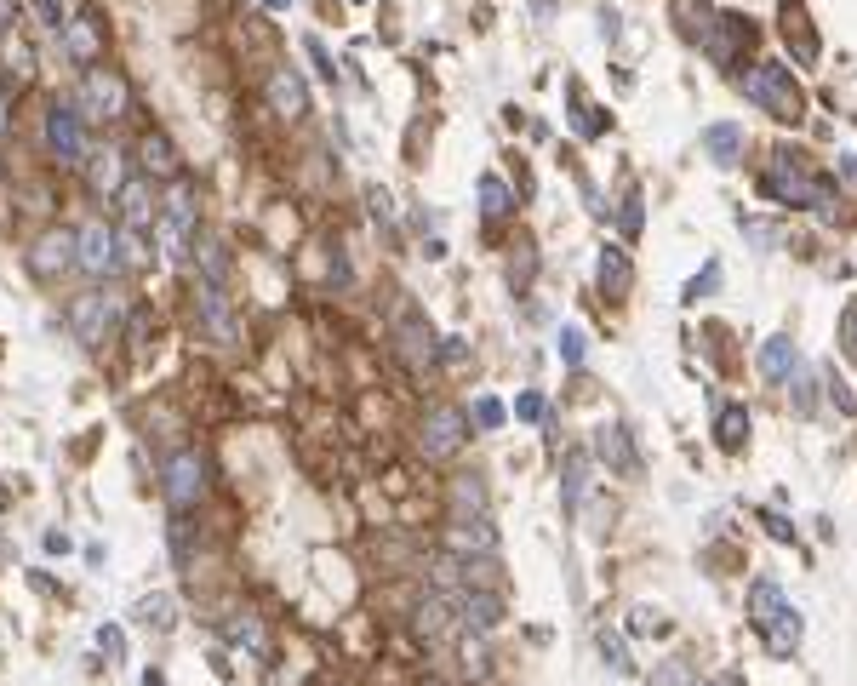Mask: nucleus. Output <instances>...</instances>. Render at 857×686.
<instances>
[{
	"mask_svg": "<svg viewBox=\"0 0 857 686\" xmlns=\"http://www.w3.org/2000/svg\"><path fill=\"white\" fill-rule=\"evenodd\" d=\"M743 98L755 103V109H766L772 121H800V115H806V98H800L795 75H789L783 63H755V69L743 75Z\"/></svg>",
	"mask_w": 857,
	"mask_h": 686,
	"instance_id": "1",
	"label": "nucleus"
},
{
	"mask_svg": "<svg viewBox=\"0 0 857 686\" xmlns=\"http://www.w3.org/2000/svg\"><path fill=\"white\" fill-rule=\"evenodd\" d=\"M75 115L92 126H109L126 115V81L115 69H86L80 75V92H75Z\"/></svg>",
	"mask_w": 857,
	"mask_h": 686,
	"instance_id": "2",
	"label": "nucleus"
},
{
	"mask_svg": "<svg viewBox=\"0 0 857 686\" xmlns=\"http://www.w3.org/2000/svg\"><path fill=\"white\" fill-rule=\"evenodd\" d=\"M760 183H766L772 201H789V206H818V212H829V201H835V189H829L823 178H806L789 155H778V161L766 166V178Z\"/></svg>",
	"mask_w": 857,
	"mask_h": 686,
	"instance_id": "3",
	"label": "nucleus"
},
{
	"mask_svg": "<svg viewBox=\"0 0 857 686\" xmlns=\"http://www.w3.org/2000/svg\"><path fill=\"white\" fill-rule=\"evenodd\" d=\"M155 235H160V252L178 263L189 235H195V195H189V183H178V189L166 195V212L155 218Z\"/></svg>",
	"mask_w": 857,
	"mask_h": 686,
	"instance_id": "4",
	"label": "nucleus"
},
{
	"mask_svg": "<svg viewBox=\"0 0 857 686\" xmlns=\"http://www.w3.org/2000/svg\"><path fill=\"white\" fill-rule=\"evenodd\" d=\"M46 149L63 166H86V121L75 115V103H58L46 115Z\"/></svg>",
	"mask_w": 857,
	"mask_h": 686,
	"instance_id": "5",
	"label": "nucleus"
},
{
	"mask_svg": "<svg viewBox=\"0 0 857 686\" xmlns=\"http://www.w3.org/2000/svg\"><path fill=\"white\" fill-rule=\"evenodd\" d=\"M200 492H206V464H200L195 446H183V452H172V464H166V504L178 509H195Z\"/></svg>",
	"mask_w": 857,
	"mask_h": 686,
	"instance_id": "6",
	"label": "nucleus"
},
{
	"mask_svg": "<svg viewBox=\"0 0 857 686\" xmlns=\"http://www.w3.org/2000/svg\"><path fill=\"white\" fill-rule=\"evenodd\" d=\"M75 263L92 275V281L115 275L120 269V235H109V223H86V229L75 235Z\"/></svg>",
	"mask_w": 857,
	"mask_h": 686,
	"instance_id": "7",
	"label": "nucleus"
},
{
	"mask_svg": "<svg viewBox=\"0 0 857 686\" xmlns=\"http://www.w3.org/2000/svg\"><path fill=\"white\" fill-rule=\"evenodd\" d=\"M463 429H469V424H463V412H458V406H435V412L423 418V435H418V446L429 452V458H452V452H458V446L469 441Z\"/></svg>",
	"mask_w": 857,
	"mask_h": 686,
	"instance_id": "8",
	"label": "nucleus"
},
{
	"mask_svg": "<svg viewBox=\"0 0 857 686\" xmlns=\"http://www.w3.org/2000/svg\"><path fill=\"white\" fill-rule=\"evenodd\" d=\"M75 338L86 343V349H103L109 343V332H115V303L103 298V292H86V298H75Z\"/></svg>",
	"mask_w": 857,
	"mask_h": 686,
	"instance_id": "9",
	"label": "nucleus"
},
{
	"mask_svg": "<svg viewBox=\"0 0 857 686\" xmlns=\"http://www.w3.org/2000/svg\"><path fill=\"white\" fill-rule=\"evenodd\" d=\"M446 549L452 555H463V561H475V555H498V532H492V521L486 515H458V521L446 526Z\"/></svg>",
	"mask_w": 857,
	"mask_h": 686,
	"instance_id": "10",
	"label": "nucleus"
},
{
	"mask_svg": "<svg viewBox=\"0 0 857 686\" xmlns=\"http://www.w3.org/2000/svg\"><path fill=\"white\" fill-rule=\"evenodd\" d=\"M595 458L612 469V475H623V481H635L640 475V452H635V441H629V429L623 424H606L595 435Z\"/></svg>",
	"mask_w": 857,
	"mask_h": 686,
	"instance_id": "11",
	"label": "nucleus"
},
{
	"mask_svg": "<svg viewBox=\"0 0 857 686\" xmlns=\"http://www.w3.org/2000/svg\"><path fill=\"white\" fill-rule=\"evenodd\" d=\"M452 606H458V624L463 629H480V635H486V629L503 624V595H498V589H475V584H469V589H458V601H452Z\"/></svg>",
	"mask_w": 857,
	"mask_h": 686,
	"instance_id": "12",
	"label": "nucleus"
},
{
	"mask_svg": "<svg viewBox=\"0 0 857 686\" xmlns=\"http://www.w3.org/2000/svg\"><path fill=\"white\" fill-rule=\"evenodd\" d=\"M269 109H275L280 121H303L309 115V86H303L298 69H275L269 75Z\"/></svg>",
	"mask_w": 857,
	"mask_h": 686,
	"instance_id": "13",
	"label": "nucleus"
},
{
	"mask_svg": "<svg viewBox=\"0 0 857 686\" xmlns=\"http://www.w3.org/2000/svg\"><path fill=\"white\" fill-rule=\"evenodd\" d=\"M75 263V235H63V229H52V235H40L35 241V258H29V269H35L40 281H52L58 269H69Z\"/></svg>",
	"mask_w": 857,
	"mask_h": 686,
	"instance_id": "14",
	"label": "nucleus"
},
{
	"mask_svg": "<svg viewBox=\"0 0 857 686\" xmlns=\"http://www.w3.org/2000/svg\"><path fill=\"white\" fill-rule=\"evenodd\" d=\"M743 41H755V29H749L743 18H720V23H709V35H703V46H709V58L715 63H738Z\"/></svg>",
	"mask_w": 857,
	"mask_h": 686,
	"instance_id": "15",
	"label": "nucleus"
},
{
	"mask_svg": "<svg viewBox=\"0 0 857 686\" xmlns=\"http://www.w3.org/2000/svg\"><path fill=\"white\" fill-rule=\"evenodd\" d=\"M149 223H155V189H149L143 178H132L126 189H120V229H138L143 235Z\"/></svg>",
	"mask_w": 857,
	"mask_h": 686,
	"instance_id": "16",
	"label": "nucleus"
},
{
	"mask_svg": "<svg viewBox=\"0 0 857 686\" xmlns=\"http://www.w3.org/2000/svg\"><path fill=\"white\" fill-rule=\"evenodd\" d=\"M63 52H69L75 63H92V58H98V52H103L98 18H86V12H80V18H69V29H63Z\"/></svg>",
	"mask_w": 857,
	"mask_h": 686,
	"instance_id": "17",
	"label": "nucleus"
},
{
	"mask_svg": "<svg viewBox=\"0 0 857 686\" xmlns=\"http://www.w3.org/2000/svg\"><path fill=\"white\" fill-rule=\"evenodd\" d=\"M195 309H200V321H206V332H212V338H218V343H235V321H229V303H223L218 286H200Z\"/></svg>",
	"mask_w": 857,
	"mask_h": 686,
	"instance_id": "18",
	"label": "nucleus"
},
{
	"mask_svg": "<svg viewBox=\"0 0 857 686\" xmlns=\"http://www.w3.org/2000/svg\"><path fill=\"white\" fill-rule=\"evenodd\" d=\"M703 149H709V161L715 166H738V155H743V132L732 121H715L709 132H703Z\"/></svg>",
	"mask_w": 857,
	"mask_h": 686,
	"instance_id": "19",
	"label": "nucleus"
},
{
	"mask_svg": "<svg viewBox=\"0 0 857 686\" xmlns=\"http://www.w3.org/2000/svg\"><path fill=\"white\" fill-rule=\"evenodd\" d=\"M138 155H143V172H149V178H178V149L160 138V132H149V138L138 143Z\"/></svg>",
	"mask_w": 857,
	"mask_h": 686,
	"instance_id": "20",
	"label": "nucleus"
},
{
	"mask_svg": "<svg viewBox=\"0 0 857 686\" xmlns=\"http://www.w3.org/2000/svg\"><path fill=\"white\" fill-rule=\"evenodd\" d=\"M92 189H98L103 201L126 189V161H120V149H103V155H92Z\"/></svg>",
	"mask_w": 857,
	"mask_h": 686,
	"instance_id": "21",
	"label": "nucleus"
},
{
	"mask_svg": "<svg viewBox=\"0 0 857 686\" xmlns=\"http://www.w3.org/2000/svg\"><path fill=\"white\" fill-rule=\"evenodd\" d=\"M400 355H406L412 366L435 361V338H429V326H423L418 315H406V321H400Z\"/></svg>",
	"mask_w": 857,
	"mask_h": 686,
	"instance_id": "22",
	"label": "nucleus"
},
{
	"mask_svg": "<svg viewBox=\"0 0 857 686\" xmlns=\"http://www.w3.org/2000/svg\"><path fill=\"white\" fill-rule=\"evenodd\" d=\"M715 441H720V452H738L749 441V412L743 406H720L715 412Z\"/></svg>",
	"mask_w": 857,
	"mask_h": 686,
	"instance_id": "23",
	"label": "nucleus"
},
{
	"mask_svg": "<svg viewBox=\"0 0 857 686\" xmlns=\"http://www.w3.org/2000/svg\"><path fill=\"white\" fill-rule=\"evenodd\" d=\"M629 281H635V269H629V258H623L618 246H606L600 252V286L618 298V292H629Z\"/></svg>",
	"mask_w": 857,
	"mask_h": 686,
	"instance_id": "24",
	"label": "nucleus"
},
{
	"mask_svg": "<svg viewBox=\"0 0 857 686\" xmlns=\"http://www.w3.org/2000/svg\"><path fill=\"white\" fill-rule=\"evenodd\" d=\"M795 343L789 338H766V349H760V372H766V378H789V372H795Z\"/></svg>",
	"mask_w": 857,
	"mask_h": 686,
	"instance_id": "25",
	"label": "nucleus"
},
{
	"mask_svg": "<svg viewBox=\"0 0 857 686\" xmlns=\"http://www.w3.org/2000/svg\"><path fill=\"white\" fill-rule=\"evenodd\" d=\"M566 98H572V109H578L572 121H578V132H583V138H600V132H606V109H595V103L583 98V86H578V81L566 86Z\"/></svg>",
	"mask_w": 857,
	"mask_h": 686,
	"instance_id": "26",
	"label": "nucleus"
},
{
	"mask_svg": "<svg viewBox=\"0 0 857 686\" xmlns=\"http://www.w3.org/2000/svg\"><path fill=\"white\" fill-rule=\"evenodd\" d=\"M783 41H789V46H800V63H812V58H818V35L806 29V18H800V6H795V12H783Z\"/></svg>",
	"mask_w": 857,
	"mask_h": 686,
	"instance_id": "27",
	"label": "nucleus"
},
{
	"mask_svg": "<svg viewBox=\"0 0 857 686\" xmlns=\"http://www.w3.org/2000/svg\"><path fill=\"white\" fill-rule=\"evenodd\" d=\"M229 641H235V646H246V652H258V658L269 652V641H263V624L252 618V612H240L235 624H229Z\"/></svg>",
	"mask_w": 857,
	"mask_h": 686,
	"instance_id": "28",
	"label": "nucleus"
},
{
	"mask_svg": "<svg viewBox=\"0 0 857 686\" xmlns=\"http://www.w3.org/2000/svg\"><path fill=\"white\" fill-rule=\"evenodd\" d=\"M172 612H178V606H172V595H149V601H138V618L149 629H172V624H178Z\"/></svg>",
	"mask_w": 857,
	"mask_h": 686,
	"instance_id": "29",
	"label": "nucleus"
},
{
	"mask_svg": "<svg viewBox=\"0 0 857 686\" xmlns=\"http://www.w3.org/2000/svg\"><path fill=\"white\" fill-rule=\"evenodd\" d=\"M480 212L498 223V218H509V189H503L498 178H480Z\"/></svg>",
	"mask_w": 857,
	"mask_h": 686,
	"instance_id": "30",
	"label": "nucleus"
},
{
	"mask_svg": "<svg viewBox=\"0 0 857 686\" xmlns=\"http://www.w3.org/2000/svg\"><path fill=\"white\" fill-rule=\"evenodd\" d=\"M583 492H589V458H566V509H578Z\"/></svg>",
	"mask_w": 857,
	"mask_h": 686,
	"instance_id": "31",
	"label": "nucleus"
},
{
	"mask_svg": "<svg viewBox=\"0 0 857 686\" xmlns=\"http://www.w3.org/2000/svg\"><path fill=\"white\" fill-rule=\"evenodd\" d=\"M195 252H200V263H206V286H223V275H229V258H223V246H218V241H200Z\"/></svg>",
	"mask_w": 857,
	"mask_h": 686,
	"instance_id": "32",
	"label": "nucleus"
},
{
	"mask_svg": "<svg viewBox=\"0 0 857 686\" xmlns=\"http://www.w3.org/2000/svg\"><path fill=\"white\" fill-rule=\"evenodd\" d=\"M600 658L618 669V675H635V664H629V646H623L618 635H612V629H600Z\"/></svg>",
	"mask_w": 857,
	"mask_h": 686,
	"instance_id": "33",
	"label": "nucleus"
},
{
	"mask_svg": "<svg viewBox=\"0 0 857 686\" xmlns=\"http://www.w3.org/2000/svg\"><path fill=\"white\" fill-rule=\"evenodd\" d=\"M692 675H698V658H669L663 681H652V686H692Z\"/></svg>",
	"mask_w": 857,
	"mask_h": 686,
	"instance_id": "34",
	"label": "nucleus"
},
{
	"mask_svg": "<svg viewBox=\"0 0 857 686\" xmlns=\"http://www.w3.org/2000/svg\"><path fill=\"white\" fill-rule=\"evenodd\" d=\"M789 401H795V412H800V418L812 412V378L800 372V361H795V372H789Z\"/></svg>",
	"mask_w": 857,
	"mask_h": 686,
	"instance_id": "35",
	"label": "nucleus"
},
{
	"mask_svg": "<svg viewBox=\"0 0 857 686\" xmlns=\"http://www.w3.org/2000/svg\"><path fill=\"white\" fill-rule=\"evenodd\" d=\"M463 675H475V681H486V675H492V658H486V646L463 641Z\"/></svg>",
	"mask_w": 857,
	"mask_h": 686,
	"instance_id": "36",
	"label": "nucleus"
},
{
	"mask_svg": "<svg viewBox=\"0 0 857 686\" xmlns=\"http://www.w3.org/2000/svg\"><path fill=\"white\" fill-rule=\"evenodd\" d=\"M303 52H309V63H315V69H320V75H326V81L338 86V63L326 58V46H320L315 35H309V41H303Z\"/></svg>",
	"mask_w": 857,
	"mask_h": 686,
	"instance_id": "37",
	"label": "nucleus"
},
{
	"mask_svg": "<svg viewBox=\"0 0 857 686\" xmlns=\"http://www.w3.org/2000/svg\"><path fill=\"white\" fill-rule=\"evenodd\" d=\"M35 12H40V23H46V29H69V12H63V0H35Z\"/></svg>",
	"mask_w": 857,
	"mask_h": 686,
	"instance_id": "38",
	"label": "nucleus"
},
{
	"mask_svg": "<svg viewBox=\"0 0 857 686\" xmlns=\"http://www.w3.org/2000/svg\"><path fill=\"white\" fill-rule=\"evenodd\" d=\"M560 361H566V366L583 361V332H578V326H566V332H560Z\"/></svg>",
	"mask_w": 857,
	"mask_h": 686,
	"instance_id": "39",
	"label": "nucleus"
},
{
	"mask_svg": "<svg viewBox=\"0 0 857 686\" xmlns=\"http://www.w3.org/2000/svg\"><path fill=\"white\" fill-rule=\"evenodd\" d=\"M149 252H143V235L138 229H120V263H143Z\"/></svg>",
	"mask_w": 857,
	"mask_h": 686,
	"instance_id": "40",
	"label": "nucleus"
},
{
	"mask_svg": "<svg viewBox=\"0 0 857 686\" xmlns=\"http://www.w3.org/2000/svg\"><path fill=\"white\" fill-rule=\"evenodd\" d=\"M98 646H103V652H109V658H115V664H120V658H126V635H120V629H109V624L98 629Z\"/></svg>",
	"mask_w": 857,
	"mask_h": 686,
	"instance_id": "41",
	"label": "nucleus"
},
{
	"mask_svg": "<svg viewBox=\"0 0 857 686\" xmlns=\"http://www.w3.org/2000/svg\"><path fill=\"white\" fill-rule=\"evenodd\" d=\"M840 343H846V355L857 361V309H846V315H840Z\"/></svg>",
	"mask_w": 857,
	"mask_h": 686,
	"instance_id": "42",
	"label": "nucleus"
},
{
	"mask_svg": "<svg viewBox=\"0 0 857 686\" xmlns=\"http://www.w3.org/2000/svg\"><path fill=\"white\" fill-rule=\"evenodd\" d=\"M480 504H486L480 481H458V509H480Z\"/></svg>",
	"mask_w": 857,
	"mask_h": 686,
	"instance_id": "43",
	"label": "nucleus"
},
{
	"mask_svg": "<svg viewBox=\"0 0 857 686\" xmlns=\"http://www.w3.org/2000/svg\"><path fill=\"white\" fill-rule=\"evenodd\" d=\"M623 235H640V195L629 189V201H623Z\"/></svg>",
	"mask_w": 857,
	"mask_h": 686,
	"instance_id": "44",
	"label": "nucleus"
},
{
	"mask_svg": "<svg viewBox=\"0 0 857 686\" xmlns=\"http://www.w3.org/2000/svg\"><path fill=\"white\" fill-rule=\"evenodd\" d=\"M658 629H663V618L652 612V606H640V612H635V635H658Z\"/></svg>",
	"mask_w": 857,
	"mask_h": 686,
	"instance_id": "45",
	"label": "nucleus"
},
{
	"mask_svg": "<svg viewBox=\"0 0 857 686\" xmlns=\"http://www.w3.org/2000/svg\"><path fill=\"white\" fill-rule=\"evenodd\" d=\"M366 201H372V212H378V218H395V201H389L383 189H366Z\"/></svg>",
	"mask_w": 857,
	"mask_h": 686,
	"instance_id": "46",
	"label": "nucleus"
},
{
	"mask_svg": "<svg viewBox=\"0 0 857 686\" xmlns=\"http://www.w3.org/2000/svg\"><path fill=\"white\" fill-rule=\"evenodd\" d=\"M475 418L492 429V424H503V406H498V401H480V406H475Z\"/></svg>",
	"mask_w": 857,
	"mask_h": 686,
	"instance_id": "47",
	"label": "nucleus"
},
{
	"mask_svg": "<svg viewBox=\"0 0 857 686\" xmlns=\"http://www.w3.org/2000/svg\"><path fill=\"white\" fill-rule=\"evenodd\" d=\"M515 412H520V418H543V395H520Z\"/></svg>",
	"mask_w": 857,
	"mask_h": 686,
	"instance_id": "48",
	"label": "nucleus"
},
{
	"mask_svg": "<svg viewBox=\"0 0 857 686\" xmlns=\"http://www.w3.org/2000/svg\"><path fill=\"white\" fill-rule=\"evenodd\" d=\"M829 395H835V401H840V412H852V395H846V384H840V378H829Z\"/></svg>",
	"mask_w": 857,
	"mask_h": 686,
	"instance_id": "49",
	"label": "nucleus"
},
{
	"mask_svg": "<svg viewBox=\"0 0 857 686\" xmlns=\"http://www.w3.org/2000/svg\"><path fill=\"white\" fill-rule=\"evenodd\" d=\"M12 23H18V6H12V0H0V35H6Z\"/></svg>",
	"mask_w": 857,
	"mask_h": 686,
	"instance_id": "50",
	"label": "nucleus"
},
{
	"mask_svg": "<svg viewBox=\"0 0 857 686\" xmlns=\"http://www.w3.org/2000/svg\"><path fill=\"white\" fill-rule=\"evenodd\" d=\"M6 121H12V109H6V86H0V132H6Z\"/></svg>",
	"mask_w": 857,
	"mask_h": 686,
	"instance_id": "51",
	"label": "nucleus"
},
{
	"mask_svg": "<svg viewBox=\"0 0 857 686\" xmlns=\"http://www.w3.org/2000/svg\"><path fill=\"white\" fill-rule=\"evenodd\" d=\"M143 686H166V681H160V675H155V669H149V675H143Z\"/></svg>",
	"mask_w": 857,
	"mask_h": 686,
	"instance_id": "52",
	"label": "nucleus"
},
{
	"mask_svg": "<svg viewBox=\"0 0 857 686\" xmlns=\"http://www.w3.org/2000/svg\"><path fill=\"white\" fill-rule=\"evenodd\" d=\"M715 686H738V675H726V681H715Z\"/></svg>",
	"mask_w": 857,
	"mask_h": 686,
	"instance_id": "53",
	"label": "nucleus"
},
{
	"mask_svg": "<svg viewBox=\"0 0 857 686\" xmlns=\"http://www.w3.org/2000/svg\"><path fill=\"white\" fill-rule=\"evenodd\" d=\"M263 6H292V0H263Z\"/></svg>",
	"mask_w": 857,
	"mask_h": 686,
	"instance_id": "54",
	"label": "nucleus"
}]
</instances>
